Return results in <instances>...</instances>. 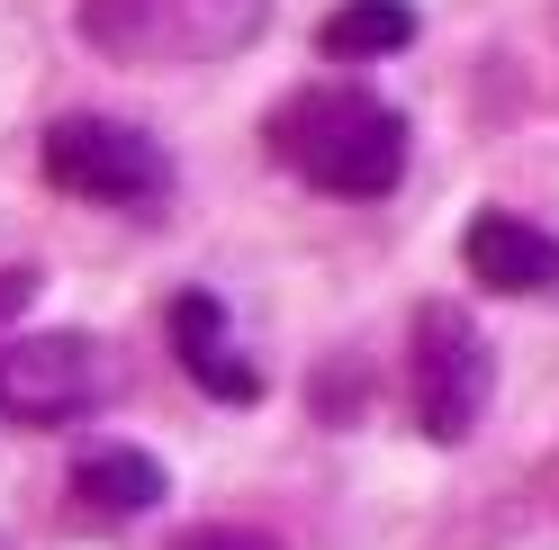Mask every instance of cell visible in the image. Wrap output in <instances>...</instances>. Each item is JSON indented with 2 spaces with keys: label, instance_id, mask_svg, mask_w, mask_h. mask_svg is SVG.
<instances>
[{
  "label": "cell",
  "instance_id": "cell-1",
  "mask_svg": "<svg viewBox=\"0 0 559 550\" xmlns=\"http://www.w3.org/2000/svg\"><path fill=\"white\" fill-rule=\"evenodd\" d=\"M271 154L325 199H389L406 181V118L370 91H298L271 118Z\"/></svg>",
  "mask_w": 559,
  "mask_h": 550
},
{
  "label": "cell",
  "instance_id": "cell-2",
  "mask_svg": "<svg viewBox=\"0 0 559 550\" xmlns=\"http://www.w3.org/2000/svg\"><path fill=\"white\" fill-rule=\"evenodd\" d=\"M46 181L63 199H91V208H154V199L171 190V154L154 145L145 127H127V118H55L46 127Z\"/></svg>",
  "mask_w": 559,
  "mask_h": 550
},
{
  "label": "cell",
  "instance_id": "cell-3",
  "mask_svg": "<svg viewBox=\"0 0 559 550\" xmlns=\"http://www.w3.org/2000/svg\"><path fill=\"white\" fill-rule=\"evenodd\" d=\"M487 388H497V361H487V334L461 307H415L406 325V397L415 425L433 442H469L487 416Z\"/></svg>",
  "mask_w": 559,
  "mask_h": 550
},
{
  "label": "cell",
  "instance_id": "cell-4",
  "mask_svg": "<svg viewBox=\"0 0 559 550\" xmlns=\"http://www.w3.org/2000/svg\"><path fill=\"white\" fill-rule=\"evenodd\" d=\"M109 397V352L91 334L0 343V425H73Z\"/></svg>",
  "mask_w": 559,
  "mask_h": 550
},
{
  "label": "cell",
  "instance_id": "cell-5",
  "mask_svg": "<svg viewBox=\"0 0 559 550\" xmlns=\"http://www.w3.org/2000/svg\"><path fill=\"white\" fill-rule=\"evenodd\" d=\"M461 253H469V280L497 289V298H533V289L559 280V244H550L542 226L506 217V208H478L469 235H461Z\"/></svg>",
  "mask_w": 559,
  "mask_h": 550
},
{
  "label": "cell",
  "instance_id": "cell-6",
  "mask_svg": "<svg viewBox=\"0 0 559 550\" xmlns=\"http://www.w3.org/2000/svg\"><path fill=\"white\" fill-rule=\"evenodd\" d=\"M171 352H181V370L207 388V397H226V406H253L262 380H253V361L235 352V325H226V307L207 298V289H181L171 298Z\"/></svg>",
  "mask_w": 559,
  "mask_h": 550
},
{
  "label": "cell",
  "instance_id": "cell-7",
  "mask_svg": "<svg viewBox=\"0 0 559 550\" xmlns=\"http://www.w3.org/2000/svg\"><path fill=\"white\" fill-rule=\"evenodd\" d=\"M73 497L91 514H145V505H163V461L127 452V442H99V452L73 461Z\"/></svg>",
  "mask_w": 559,
  "mask_h": 550
},
{
  "label": "cell",
  "instance_id": "cell-8",
  "mask_svg": "<svg viewBox=\"0 0 559 550\" xmlns=\"http://www.w3.org/2000/svg\"><path fill=\"white\" fill-rule=\"evenodd\" d=\"M415 37V10L406 0H343V10L317 27V46L334 55V63H379V55H397Z\"/></svg>",
  "mask_w": 559,
  "mask_h": 550
},
{
  "label": "cell",
  "instance_id": "cell-9",
  "mask_svg": "<svg viewBox=\"0 0 559 550\" xmlns=\"http://www.w3.org/2000/svg\"><path fill=\"white\" fill-rule=\"evenodd\" d=\"M82 27H91L99 55H127V46L154 27V0H82Z\"/></svg>",
  "mask_w": 559,
  "mask_h": 550
},
{
  "label": "cell",
  "instance_id": "cell-10",
  "mask_svg": "<svg viewBox=\"0 0 559 550\" xmlns=\"http://www.w3.org/2000/svg\"><path fill=\"white\" fill-rule=\"evenodd\" d=\"M171 550H280V541L253 533V524H199V533H181Z\"/></svg>",
  "mask_w": 559,
  "mask_h": 550
},
{
  "label": "cell",
  "instance_id": "cell-11",
  "mask_svg": "<svg viewBox=\"0 0 559 550\" xmlns=\"http://www.w3.org/2000/svg\"><path fill=\"white\" fill-rule=\"evenodd\" d=\"M37 289H46L37 271H0V325H19L27 307H37Z\"/></svg>",
  "mask_w": 559,
  "mask_h": 550
}]
</instances>
